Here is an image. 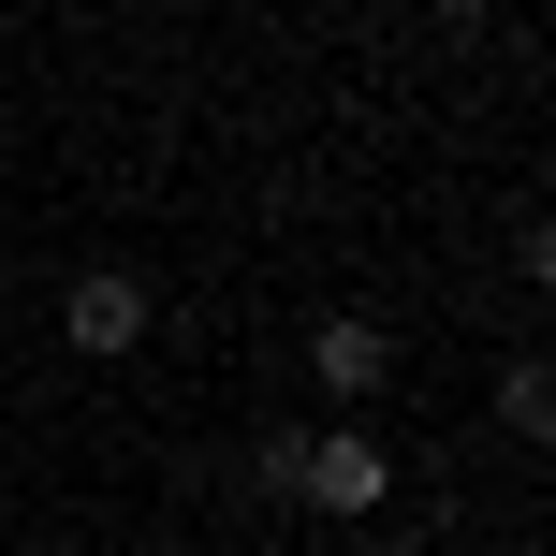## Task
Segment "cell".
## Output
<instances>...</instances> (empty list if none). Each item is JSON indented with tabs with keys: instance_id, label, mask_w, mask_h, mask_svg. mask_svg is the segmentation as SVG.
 Masks as SVG:
<instances>
[{
	"instance_id": "obj_1",
	"label": "cell",
	"mask_w": 556,
	"mask_h": 556,
	"mask_svg": "<svg viewBox=\"0 0 556 556\" xmlns=\"http://www.w3.org/2000/svg\"><path fill=\"white\" fill-rule=\"evenodd\" d=\"M59 352H88V366L147 352V278H132V264H88L74 293H59Z\"/></svg>"
},
{
	"instance_id": "obj_2",
	"label": "cell",
	"mask_w": 556,
	"mask_h": 556,
	"mask_svg": "<svg viewBox=\"0 0 556 556\" xmlns=\"http://www.w3.org/2000/svg\"><path fill=\"white\" fill-rule=\"evenodd\" d=\"M307 381H323L337 410H366V395L395 381V337L366 323V307H337V323H307Z\"/></svg>"
},
{
	"instance_id": "obj_3",
	"label": "cell",
	"mask_w": 556,
	"mask_h": 556,
	"mask_svg": "<svg viewBox=\"0 0 556 556\" xmlns=\"http://www.w3.org/2000/svg\"><path fill=\"white\" fill-rule=\"evenodd\" d=\"M307 498H323V513H381L395 498V454L366 440V425H307Z\"/></svg>"
},
{
	"instance_id": "obj_4",
	"label": "cell",
	"mask_w": 556,
	"mask_h": 556,
	"mask_svg": "<svg viewBox=\"0 0 556 556\" xmlns=\"http://www.w3.org/2000/svg\"><path fill=\"white\" fill-rule=\"evenodd\" d=\"M498 440H556V381H542V352L498 366Z\"/></svg>"
},
{
	"instance_id": "obj_5",
	"label": "cell",
	"mask_w": 556,
	"mask_h": 556,
	"mask_svg": "<svg viewBox=\"0 0 556 556\" xmlns=\"http://www.w3.org/2000/svg\"><path fill=\"white\" fill-rule=\"evenodd\" d=\"M250 498H307V425H264L250 440Z\"/></svg>"
},
{
	"instance_id": "obj_6",
	"label": "cell",
	"mask_w": 556,
	"mask_h": 556,
	"mask_svg": "<svg viewBox=\"0 0 556 556\" xmlns=\"http://www.w3.org/2000/svg\"><path fill=\"white\" fill-rule=\"evenodd\" d=\"M425 15H440V29H483V15H498V0H425Z\"/></svg>"
}]
</instances>
